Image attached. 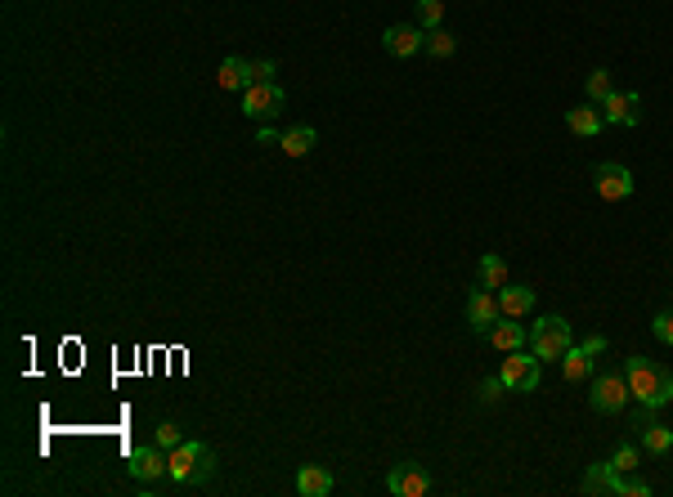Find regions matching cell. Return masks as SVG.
I'll return each instance as SVG.
<instances>
[{"mask_svg": "<svg viewBox=\"0 0 673 497\" xmlns=\"http://www.w3.org/2000/svg\"><path fill=\"white\" fill-rule=\"evenodd\" d=\"M314 144H319V130H314V126H292V130L279 134V149H283L288 157H306V153H314Z\"/></svg>", "mask_w": 673, "mask_h": 497, "instance_id": "obj_16", "label": "cell"}, {"mask_svg": "<svg viewBox=\"0 0 673 497\" xmlns=\"http://www.w3.org/2000/svg\"><path fill=\"white\" fill-rule=\"evenodd\" d=\"M476 278H481V287H490V292L507 287V260H503L499 251L481 256V264H476Z\"/></svg>", "mask_w": 673, "mask_h": 497, "instance_id": "obj_20", "label": "cell"}, {"mask_svg": "<svg viewBox=\"0 0 673 497\" xmlns=\"http://www.w3.org/2000/svg\"><path fill=\"white\" fill-rule=\"evenodd\" d=\"M611 466H615V475H633L638 470V444H620L611 453Z\"/></svg>", "mask_w": 673, "mask_h": 497, "instance_id": "obj_27", "label": "cell"}, {"mask_svg": "<svg viewBox=\"0 0 673 497\" xmlns=\"http://www.w3.org/2000/svg\"><path fill=\"white\" fill-rule=\"evenodd\" d=\"M629 381H624V372H601L597 381H592V394H588V408L592 412H601V417H620L624 408H629Z\"/></svg>", "mask_w": 673, "mask_h": 497, "instance_id": "obj_5", "label": "cell"}, {"mask_svg": "<svg viewBox=\"0 0 673 497\" xmlns=\"http://www.w3.org/2000/svg\"><path fill=\"white\" fill-rule=\"evenodd\" d=\"M499 377H503V386L507 390H521V394H534L538 390V381H544V359H538L534 349H512L507 359H503V368H499Z\"/></svg>", "mask_w": 673, "mask_h": 497, "instance_id": "obj_4", "label": "cell"}, {"mask_svg": "<svg viewBox=\"0 0 673 497\" xmlns=\"http://www.w3.org/2000/svg\"><path fill=\"white\" fill-rule=\"evenodd\" d=\"M601 117L606 126H638L642 121V99L638 90H611L601 99Z\"/></svg>", "mask_w": 673, "mask_h": 497, "instance_id": "obj_10", "label": "cell"}, {"mask_svg": "<svg viewBox=\"0 0 673 497\" xmlns=\"http://www.w3.org/2000/svg\"><path fill=\"white\" fill-rule=\"evenodd\" d=\"M275 73H279V63H275V58H256V63H247V86H265V81H275Z\"/></svg>", "mask_w": 673, "mask_h": 497, "instance_id": "obj_26", "label": "cell"}, {"mask_svg": "<svg viewBox=\"0 0 673 497\" xmlns=\"http://www.w3.org/2000/svg\"><path fill=\"white\" fill-rule=\"evenodd\" d=\"M584 349L597 359V354H606V336H588V340H584Z\"/></svg>", "mask_w": 673, "mask_h": 497, "instance_id": "obj_32", "label": "cell"}, {"mask_svg": "<svg viewBox=\"0 0 673 497\" xmlns=\"http://www.w3.org/2000/svg\"><path fill=\"white\" fill-rule=\"evenodd\" d=\"M422 45H427V32H422L418 23H395V27H386V36H382V50H386L391 58H414Z\"/></svg>", "mask_w": 673, "mask_h": 497, "instance_id": "obj_12", "label": "cell"}, {"mask_svg": "<svg viewBox=\"0 0 673 497\" xmlns=\"http://www.w3.org/2000/svg\"><path fill=\"white\" fill-rule=\"evenodd\" d=\"M153 444H158V448H166V453H171L175 444H184V435H180V425H175V421H162V425H158V431H153Z\"/></svg>", "mask_w": 673, "mask_h": 497, "instance_id": "obj_28", "label": "cell"}, {"mask_svg": "<svg viewBox=\"0 0 673 497\" xmlns=\"http://www.w3.org/2000/svg\"><path fill=\"white\" fill-rule=\"evenodd\" d=\"M499 310L503 318H525L534 310V287H499Z\"/></svg>", "mask_w": 673, "mask_h": 497, "instance_id": "obj_18", "label": "cell"}, {"mask_svg": "<svg viewBox=\"0 0 673 497\" xmlns=\"http://www.w3.org/2000/svg\"><path fill=\"white\" fill-rule=\"evenodd\" d=\"M615 479H620V475H615L611 462H592L579 488H584V493H615Z\"/></svg>", "mask_w": 673, "mask_h": 497, "instance_id": "obj_22", "label": "cell"}, {"mask_svg": "<svg viewBox=\"0 0 673 497\" xmlns=\"http://www.w3.org/2000/svg\"><path fill=\"white\" fill-rule=\"evenodd\" d=\"M651 332H655L664 345H673V314H669V310H664V314H655V318H651Z\"/></svg>", "mask_w": 673, "mask_h": 497, "instance_id": "obj_31", "label": "cell"}, {"mask_svg": "<svg viewBox=\"0 0 673 497\" xmlns=\"http://www.w3.org/2000/svg\"><path fill=\"white\" fill-rule=\"evenodd\" d=\"M297 493L301 497H328L332 493V470L328 466H301L297 470Z\"/></svg>", "mask_w": 673, "mask_h": 497, "instance_id": "obj_15", "label": "cell"}, {"mask_svg": "<svg viewBox=\"0 0 673 497\" xmlns=\"http://www.w3.org/2000/svg\"><path fill=\"white\" fill-rule=\"evenodd\" d=\"M503 390H507V386H503V377H485V381H481V403H499V399H503Z\"/></svg>", "mask_w": 673, "mask_h": 497, "instance_id": "obj_30", "label": "cell"}, {"mask_svg": "<svg viewBox=\"0 0 673 497\" xmlns=\"http://www.w3.org/2000/svg\"><path fill=\"white\" fill-rule=\"evenodd\" d=\"M570 345H575V332H570V323H566L561 314H544V318L530 327V349H534L544 363H561Z\"/></svg>", "mask_w": 673, "mask_h": 497, "instance_id": "obj_2", "label": "cell"}, {"mask_svg": "<svg viewBox=\"0 0 673 497\" xmlns=\"http://www.w3.org/2000/svg\"><path fill=\"white\" fill-rule=\"evenodd\" d=\"M561 377H566L570 386H579V381H588V377H592V354H588L584 345H570V349H566V359H561Z\"/></svg>", "mask_w": 673, "mask_h": 497, "instance_id": "obj_19", "label": "cell"}, {"mask_svg": "<svg viewBox=\"0 0 673 497\" xmlns=\"http://www.w3.org/2000/svg\"><path fill=\"white\" fill-rule=\"evenodd\" d=\"M584 90H588V103H597V108H601V99L615 90V86H611V73H606V67H592L588 81H584Z\"/></svg>", "mask_w": 673, "mask_h": 497, "instance_id": "obj_23", "label": "cell"}, {"mask_svg": "<svg viewBox=\"0 0 673 497\" xmlns=\"http://www.w3.org/2000/svg\"><path fill=\"white\" fill-rule=\"evenodd\" d=\"M566 126H570L579 139H592V134H601L606 117H601L597 103H579V108H566Z\"/></svg>", "mask_w": 673, "mask_h": 497, "instance_id": "obj_14", "label": "cell"}, {"mask_svg": "<svg viewBox=\"0 0 673 497\" xmlns=\"http://www.w3.org/2000/svg\"><path fill=\"white\" fill-rule=\"evenodd\" d=\"M615 493H620V497H646L651 484H646V479H624V475H620V479H615Z\"/></svg>", "mask_w": 673, "mask_h": 497, "instance_id": "obj_29", "label": "cell"}, {"mask_svg": "<svg viewBox=\"0 0 673 497\" xmlns=\"http://www.w3.org/2000/svg\"><path fill=\"white\" fill-rule=\"evenodd\" d=\"M431 58H449L453 50H458V36L453 32H445V27H436V32H427V45H422Z\"/></svg>", "mask_w": 673, "mask_h": 497, "instance_id": "obj_24", "label": "cell"}, {"mask_svg": "<svg viewBox=\"0 0 673 497\" xmlns=\"http://www.w3.org/2000/svg\"><path fill=\"white\" fill-rule=\"evenodd\" d=\"M283 103H288V95H283L279 81H265V86H247V90H243V117H251V121L279 117Z\"/></svg>", "mask_w": 673, "mask_h": 497, "instance_id": "obj_6", "label": "cell"}, {"mask_svg": "<svg viewBox=\"0 0 673 497\" xmlns=\"http://www.w3.org/2000/svg\"><path fill=\"white\" fill-rule=\"evenodd\" d=\"M503 318V310H499V292H490V287H476L467 296V323H471V332H490L494 323Z\"/></svg>", "mask_w": 673, "mask_h": 497, "instance_id": "obj_11", "label": "cell"}, {"mask_svg": "<svg viewBox=\"0 0 673 497\" xmlns=\"http://www.w3.org/2000/svg\"><path fill=\"white\" fill-rule=\"evenodd\" d=\"M212 466H216V453L207 444H197V440H184V444L171 448V484L193 488V484H202L212 475Z\"/></svg>", "mask_w": 673, "mask_h": 497, "instance_id": "obj_3", "label": "cell"}, {"mask_svg": "<svg viewBox=\"0 0 673 497\" xmlns=\"http://www.w3.org/2000/svg\"><path fill=\"white\" fill-rule=\"evenodd\" d=\"M440 23H445V0H418V27L436 32Z\"/></svg>", "mask_w": 673, "mask_h": 497, "instance_id": "obj_25", "label": "cell"}, {"mask_svg": "<svg viewBox=\"0 0 673 497\" xmlns=\"http://www.w3.org/2000/svg\"><path fill=\"white\" fill-rule=\"evenodd\" d=\"M162 475H171V453H166V448L149 444V448H135V453H130V479H140V484L149 488V484H158Z\"/></svg>", "mask_w": 673, "mask_h": 497, "instance_id": "obj_8", "label": "cell"}, {"mask_svg": "<svg viewBox=\"0 0 673 497\" xmlns=\"http://www.w3.org/2000/svg\"><path fill=\"white\" fill-rule=\"evenodd\" d=\"M624 381H629V394L638 399L642 412H660L664 403H673V372L655 368L651 359H642V354H633L624 363Z\"/></svg>", "mask_w": 673, "mask_h": 497, "instance_id": "obj_1", "label": "cell"}, {"mask_svg": "<svg viewBox=\"0 0 673 497\" xmlns=\"http://www.w3.org/2000/svg\"><path fill=\"white\" fill-rule=\"evenodd\" d=\"M386 493H395V497H422V493H431V475L418 462H399L386 475Z\"/></svg>", "mask_w": 673, "mask_h": 497, "instance_id": "obj_9", "label": "cell"}, {"mask_svg": "<svg viewBox=\"0 0 673 497\" xmlns=\"http://www.w3.org/2000/svg\"><path fill=\"white\" fill-rule=\"evenodd\" d=\"M592 188L601 202H624V197H633V171L620 162H601L592 171Z\"/></svg>", "mask_w": 673, "mask_h": 497, "instance_id": "obj_7", "label": "cell"}, {"mask_svg": "<svg viewBox=\"0 0 673 497\" xmlns=\"http://www.w3.org/2000/svg\"><path fill=\"white\" fill-rule=\"evenodd\" d=\"M485 340L494 345V349H503V354H512V349H521V345H530V327L521 323V318H499L490 332H485Z\"/></svg>", "mask_w": 673, "mask_h": 497, "instance_id": "obj_13", "label": "cell"}, {"mask_svg": "<svg viewBox=\"0 0 673 497\" xmlns=\"http://www.w3.org/2000/svg\"><path fill=\"white\" fill-rule=\"evenodd\" d=\"M669 448H673V425H664V421H646V417H642V453L664 457Z\"/></svg>", "mask_w": 673, "mask_h": 497, "instance_id": "obj_17", "label": "cell"}, {"mask_svg": "<svg viewBox=\"0 0 673 497\" xmlns=\"http://www.w3.org/2000/svg\"><path fill=\"white\" fill-rule=\"evenodd\" d=\"M216 86L229 90V95H243V90H247V63H243V58H225V63L216 67Z\"/></svg>", "mask_w": 673, "mask_h": 497, "instance_id": "obj_21", "label": "cell"}]
</instances>
